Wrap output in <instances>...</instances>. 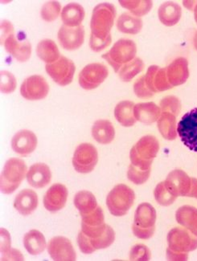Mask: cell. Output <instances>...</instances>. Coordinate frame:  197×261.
Returning <instances> with one entry per match:
<instances>
[{"label":"cell","mask_w":197,"mask_h":261,"mask_svg":"<svg viewBox=\"0 0 197 261\" xmlns=\"http://www.w3.org/2000/svg\"><path fill=\"white\" fill-rule=\"evenodd\" d=\"M115 8L112 4H98L92 14L90 29L91 35L89 46L93 51L98 53L108 47L111 43L110 30L114 25Z\"/></svg>","instance_id":"cell-1"},{"label":"cell","mask_w":197,"mask_h":261,"mask_svg":"<svg viewBox=\"0 0 197 261\" xmlns=\"http://www.w3.org/2000/svg\"><path fill=\"white\" fill-rule=\"evenodd\" d=\"M28 170L26 163L22 159H8L0 176V188L3 193L11 195L15 192L27 176Z\"/></svg>","instance_id":"cell-2"},{"label":"cell","mask_w":197,"mask_h":261,"mask_svg":"<svg viewBox=\"0 0 197 261\" xmlns=\"http://www.w3.org/2000/svg\"><path fill=\"white\" fill-rule=\"evenodd\" d=\"M136 54V45L132 40H118L109 53L103 56V59L114 68L115 72L121 69L125 63L132 61Z\"/></svg>","instance_id":"cell-3"},{"label":"cell","mask_w":197,"mask_h":261,"mask_svg":"<svg viewBox=\"0 0 197 261\" xmlns=\"http://www.w3.org/2000/svg\"><path fill=\"white\" fill-rule=\"evenodd\" d=\"M159 150V143L154 137L142 138L133 148L131 151V161L142 170H149L152 159L156 157Z\"/></svg>","instance_id":"cell-4"},{"label":"cell","mask_w":197,"mask_h":261,"mask_svg":"<svg viewBox=\"0 0 197 261\" xmlns=\"http://www.w3.org/2000/svg\"><path fill=\"white\" fill-rule=\"evenodd\" d=\"M134 199V192L128 187L118 185L110 191L106 199V204L114 216H124L133 204Z\"/></svg>","instance_id":"cell-5"},{"label":"cell","mask_w":197,"mask_h":261,"mask_svg":"<svg viewBox=\"0 0 197 261\" xmlns=\"http://www.w3.org/2000/svg\"><path fill=\"white\" fill-rule=\"evenodd\" d=\"M98 161V153L90 143L80 144L74 151L72 166L77 172L88 174L93 171Z\"/></svg>","instance_id":"cell-6"},{"label":"cell","mask_w":197,"mask_h":261,"mask_svg":"<svg viewBox=\"0 0 197 261\" xmlns=\"http://www.w3.org/2000/svg\"><path fill=\"white\" fill-rule=\"evenodd\" d=\"M177 131L184 146L197 153V108L183 116L177 125Z\"/></svg>","instance_id":"cell-7"},{"label":"cell","mask_w":197,"mask_h":261,"mask_svg":"<svg viewBox=\"0 0 197 261\" xmlns=\"http://www.w3.org/2000/svg\"><path fill=\"white\" fill-rule=\"evenodd\" d=\"M45 70L53 82L61 86H66L72 83L76 67L71 60L62 56L56 62L46 65Z\"/></svg>","instance_id":"cell-8"},{"label":"cell","mask_w":197,"mask_h":261,"mask_svg":"<svg viewBox=\"0 0 197 261\" xmlns=\"http://www.w3.org/2000/svg\"><path fill=\"white\" fill-rule=\"evenodd\" d=\"M108 76V69L100 63H92L84 67L79 73V85L82 89L92 90L98 87Z\"/></svg>","instance_id":"cell-9"},{"label":"cell","mask_w":197,"mask_h":261,"mask_svg":"<svg viewBox=\"0 0 197 261\" xmlns=\"http://www.w3.org/2000/svg\"><path fill=\"white\" fill-rule=\"evenodd\" d=\"M50 93V85L43 76L33 75L24 80L20 87L21 96L26 100H39Z\"/></svg>","instance_id":"cell-10"},{"label":"cell","mask_w":197,"mask_h":261,"mask_svg":"<svg viewBox=\"0 0 197 261\" xmlns=\"http://www.w3.org/2000/svg\"><path fill=\"white\" fill-rule=\"evenodd\" d=\"M47 252L53 260H76V252L72 243L66 237H53L47 244Z\"/></svg>","instance_id":"cell-11"},{"label":"cell","mask_w":197,"mask_h":261,"mask_svg":"<svg viewBox=\"0 0 197 261\" xmlns=\"http://www.w3.org/2000/svg\"><path fill=\"white\" fill-rule=\"evenodd\" d=\"M4 45L6 51L16 61L26 62L30 59L32 45L24 34L17 36L16 38L15 33H13L5 40Z\"/></svg>","instance_id":"cell-12"},{"label":"cell","mask_w":197,"mask_h":261,"mask_svg":"<svg viewBox=\"0 0 197 261\" xmlns=\"http://www.w3.org/2000/svg\"><path fill=\"white\" fill-rule=\"evenodd\" d=\"M57 37L64 49L74 51L82 47L85 41V29L82 25L76 28L63 25L59 29Z\"/></svg>","instance_id":"cell-13"},{"label":"cell","mask_w":197,"mask_h":261,"mask_svg":"<svg viewBox=\"0 0 197 261\" xmlns=\"http://www.w3.org/2000/svg\"><path fill=\"white\" fill-rule=\"evenodd\" d=\"M68 195V189L65 185L53 184L44 197V206L46 210L57 212L64 208L66 204Z\"/></svg>","instance_id":"cell-14"},{"label":"cell","mask_w":197,"mask_h":261,"mask_svg":"<svg viewBox=\"0 0 197 261\" xmlns=\"http://www.w3.org/2000/svg\"><path fill=\"white\" fill-rule=\"evenodd\" d=\"M37 138L33 131L23 129L14 135L12 148L15 153L21 156H28L36 150Z\"/></svg>","instance_id":"cell-15"},{"label":"cell","mask_w":197,"mask_h":261,"mask_svg":"<svg viewBox=\"0 0 197 261\" xmlns=\"http://www.w3.org/2000/svg\"><path fill=\"white\" fill-rule=\"evenodd\" d=\"M26 178L31 187L41 189L51 182V170L45 163H35L28 170Z\"/></svg>","instance_id":"cell-16"},{"label":"cell","mask_w":197,"mask_h":261,"mask_svg":"<svg viewBox=\"0 0 197 261\" xmlns=\"http://www.w3.org/2000/svg\"><path fill=\"white\" fill-rule=\"evenodd\" d=\"M38 206V195L34 191L24 189L21 191L14 201V207L22 216H29Z\"/></svg>","instance_id":"cell-17"},{"label":"cell","mask_w":197,"mask_h":261,"mask_svg":"<svg viewBox=\"0 0 197 261\" xmlns=\"http://www.w3.org/2000/svg\"><path fill=\"white\" fill-rule=\"evenodd\" d=\"M86 12L83 7L77 3L67 4L61 11V17L65 26L76 28L81 26L85 19Z\"/></svg>","instance_id":"cell-18"},{"label":"cell","mask_w":197,"mask_h":261,"mask_svg":"<svg viewBox=\"0 0 197 261\" xmlns=\"http://www.w3.org/2000/svg\"><path fill=\"white\" fill-rule=\"evenodd\" d=\"M23 246L29 254L37 255L44 252L47 247V242L43 233L33 229L25 234Z\"/></svg>","instance_id":"cell-19"},{"label":"cell","mask_w":197,"mask_h":261,"mask_svg":"<svg viewBox=\"0 0 197 261\" xmlns=\"http://www.w3.org/2000/svg\"><path fill=\"white\" fill-rule=\"evenodd\" d=\"M36 54L42 61L46 63V65L56 62L61 57L55 42L48 39L41 40L39 43L36 47Z\"/></svg>","instance_id":"cell-20"},{"label":"cell","mask_w":197,"mask_h":261,"mask_svg":"<svg viewBox=\"0 0 197 261\" xmlns=\"http://www.w3.org/2000/svg\"><path fill=\"white\" fill-rule=\"evenodd\" d=\"M145 79L147 82L148 87L153 89L154 91H163L171 88L166 79V69L159 67L151 66Z\"/></svg>","instance_id":"cell-21"},{"label":"cell","mask_w":197,"mask_h":261,"mask_svg":"<svg viewBox=\"0 0 197 261\" xmlns=\"http://www.w3.org/2000/svg\"><path fill=\"white\" fill-rule=\"evenodd\" d=\"M114 129L110 121L98 120L92 127V135L95 140L100 144H109L114 140Z\"/></svg>","instance_id":"cell-22"},{"label":"cell","mask_w":197,"mask_h":261,"mask_svg":"<svg viewBox=\"0 0 197 261\" xmlns=\"http://www.w3.org/2000/svg\"><path fill=\"white\" fill-rule=\"evenodd\" d=\"M73 202L81 216L89 214L97 207V199L90 191H79L74 196Z\"/></svg>","instance_id":"cell-23"},{"label":"cell","mask_w":197,"mask_h":261,"mask_svg":"<svg viewBox=\"0 0 197 261\" xmlns=\"http://www.w3.org/2000/svg\"><path fill=\"white\" fill-rule=\"evenodd\" d=\"M159 18L166 26H173L178 23L181 16L180 7L174 3L167 2L159 8Z\"/></svg>","instance_id":"cell-24"},{"label":"cell","mask_w":197,"mask_h":261,"mask_svg":"<svg viewBox=\"0 0 197 261\" xmlns=\"http://www.w3.org/2000/svg\"><path fill=\"white\" fill-rule=\"evenodd\" d=\"M142 20L130 13L120 15L117 21V28L121 33L127 34H137L142 29Z\"/></svg>","instance_id":"cell-25"},{"label":"cell","mask_w":197,"mask_h":261,"mask_svg":"<svg viewBox=\"0 0 197 261\" xmlns=\"http://www.w3.org/2000/svg\"><path fill=\"white\" fill-rule=\"evenodd\" d=\"M135 117L138 121L150 124L159 118V109L154 103H143L135 106Z\"/></svg>","instance_id":"cell-26"},{"label":"cell","mask_w":197,"mask_h":261,"mask_svg":"<svg viewBox=\"0 0 197 261\" xmlns=\"http://www.w3.org/2000/svg\"><path fill=\"white\" fill-rule=\"evenodd\" d=\"M185 61L183 58L175 60L166 69L168 80L173 85H180L185 79V72H187V63Z\"/></svg>","instance_id":"cell-27"},{"label":"cell","mask_w":197,"mask_h":261,"mask_svg":"<svg viewBox=\"0 0 197 261\" xmlns=\"http://www.w3.org/2000/svg\"><path fill=\"white\" fill-rule=\"evenodd\" d=\"M133 104L131 101H122L115 108V117L121 125L124 126H131L135 123V119L133 116Z\"/></svg>","instance_id":"cell-28"},{"label":"cell","mask_w":197,"mask_h":261,"mask_svg":"<svg viewBox=\"0 0 197 261\" xmlns=\"http://www.w3.org/2000/svg\"><path fill=\"white\" fill-rule=\"evenodd\" d=\"M136 223L144 228H147V227H152L155 223L156 220V212L154 210L151 205L142 204L138 206V211L136 212V217H135Z\"/></svg>","instance_id":"cell-29"},{"label":"cell","mask_w":197,"mask_h":261,"mask_svg":"<svg viewBox=\"0 0 197 261\" xmlns=\"http://www.w3.org/2000/svg\"><path fill=\"white\" fill-rule=\"evenodd\" d=\"M143 62L139 58L132 60L127 65L121 67L119 70V76L124 82H130L137 74L139 73L143 69Z\"/></svg>","instance_id":"cell-30"},{"label":"cell","mask_w":197,"mask_h":261,"mask_svg":"<svg viewBox=\"0 0 197 261\" xmlns=\"http://www.w3.org/2000/svg\"><path fill=\"white\" fill-rule=\"evenodd\" d=\"M176 120L174 117L170 114H163L159 119L158 127L161 132L162 135L167 139H174L176 138V130H175Z\"/></svg>","instance_id":"cell-31"},{"label":"cell","mask_w":197,"mask_h":261,"mask_svg":"<svg viewBox=\"0 0 197 261\" xmlns=\"http://www.w3.org/2000/svg\"><path fill=\"white\" fill-rule=\"evenodd\" d=\"M61 13V5L58 1H48L41 8L42 19L46 22H53L58 18Z\"/></svg>","instance_id":"cell-32"},{"label":"cell","mask_w":197,"mask_h":261,"mask_svg":"<svg viewBox=\"0 0 197 261\" xmlns=\"http://www.w3.org/2000/svg\"><path fill=\"white\" fill-rule=\"evenodd\" d=\"M121 6L129 9L134 15H146L152 7V1H120Z\"/></svg>","instance_id":"cell-33"},{"label":"cell","mask_w":197,"mask_h":261,"mask_svg":"<svg viewBox=\"0 0 197 261\" xmlns=\"http://www.w3.org/2000/svg\"><path fill=\"white\" fill-rule=\"evenodd\" d=\"M89 240H90L92 246L93 247L95 251H96V250L108 248L110 245H111L112 243L114 242V232L110 226H107L106 231H105L103 235L97 237V238H89Z\"/></svg>","instance_id":"cell-34"},{"label":"cell","mask_w":197,"mask_h":261,"mask_svg":"<svg viewBox=\"0 0 197 261\" xmlns=\"http://www.w3.org/2000/svg\"><path fill=\"white\" fill-rule=\"evenodd\" d=\"M82 225L97 227L104 224V213L102 207L98 206L89 214L82 216Z\"/></svg>","instance_id":"cell-35"},{"label":"cell","mask_w":197,"mask_h":261,"mask_svg":"<svg viewBox=\"0 0 197 261\" xmlns=\"http://www.w3.org/2000/svg\"><path fill=\"white\" fill-rule=\"evenodd\" d=\"M16 80L13 74L8 71H1L0 73V89L3 93H12L16 89Z\"/></svg>","instance_id":"cell-36"},{"label":"cell","mask_w":197,"mask_h":261,"mask_svg":"<svg viewBox=\"0 0 197 261\" xmlns=\"http://www.w3.org/2000/svg\"><path fill=\"white\" fill-rule=\"evenodd\" d=\"M78 244L81 252L85 254H91L95 252V249L92 246L91 242L87 236L85 235L82 231L78 234Z\"/></svg>","instance_id":"cell-37"},{"label":"cell","mask_w":197,"mask_h":261,"mask_svg":"<svg viewBox=\"0 0 197 261\" xmlns=\"http://www.w3.org/2000/svg\"><path fill=\"white\" fill-rule=\"evenodd\" d=\"M149 174H150V170H143L141 172H138L134 167H131L128 175H129V178L131 181L135 182V184H142L147 179Z\"/></svg>","instance_id":"cell-38"},{"label":"cell","mask_w":197,"mask_h":261,"mask_svg":"<svg viewBox=\"0 0 197 261\" xmlns=\"http://www.w3.org/2000/svg\"><path fill=\"white\" fill-rule=\"evenodd\" d=\"M156 198L159 203L162 205H169L173 202L175 198L171 196H167V192L165 191L163 184H159L156 190Z\"/></svg>","instance_id":"cell-39"},{"label":"cell","mask_w":197,"mask_h":261,"mask_svg":"<svg viewBox=\"0 0 197 261\" xmlns=\"http://www.w3.org/2000/svg\"><path fill=\"white\" fill-rule=\"evenodd\" d=\"M12 248L11 236L6 229L1 228V255H4Z\"/></svg>","instance_id":"cell-40"},{"label":"cell","mask_w":197,"mask_h":261,"mask_svg":"<svg viewBox=\"0 0 197 261\" xmlns=\"http://www.w3.org/2000/svg\"><path fill=\"white\" fill-rule=\"evenodd\" d=\"M150 258L149 251L142 245H138L132 250L131 259H137L138 260H147Z\"/></svg>","instance_id":"cell-41"},{"label":"cell","mask_w":197,"mask_h":261,"mask_svg":"<svg viewBox=\"0 0 197 261\" xmlns=\"http://www.w3.org/2000/svg\"><path fill=\"white\" fill-rule=\"evenodd\" d=\"M15 33L13 25L9 21L4 20L1 22V44L4 45V42L11 35Z\"/></svg>","instance_id":"cell-42"},{"label":"cell","mask_w":197,"mask_h":261,"mask_svg":"<svg viewBox=\"0 0 197 261\" xmlns=\"http://www.w3.org/2000/svg\"><path fill=\"white\" fill-rule=\"evenodd\" d=\"M135 90L138 97H151L152 95V93L145 86V76H142L140 79L138 80V82L135 85Z\"/></svg>","instance_id":"cell-43"},{"label":"cell","mask_w":197,"mask_h":261,"mask_svg":"<svg viewBox=\"0 0 197 261\" xmlns=\"http://www.w3.org/2000/svg\"><path fill=\"white\" fill-rule=\"evenodd\" d=\"M1 260H24V257L19 250L11 248L7 253L1 255Z\"/></svg>","instance_id":"cell-44"}]
</instances>
